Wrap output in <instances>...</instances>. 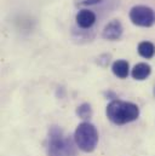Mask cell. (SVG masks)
Instances as JSON below:
<instances>
[{"label":"cell","instance_id":"cell-1","mask_svg":"<svg viewBox=\"0 0 155 156\" xmlns=\"http://www.w3.org/2000/svg\"><path fill=\"white\" fill-rule=\"evenodd\" d=\"M107 116L115 125H125L135 121L139 116V109L136 104L124 101H113L107 107Z\"/></svg>","mask_w":155,"mask_h":156},{"label":"cell","instance_id":"cell-2","mask_svg":"<svg viewBox=\"0 0 155 156\" xmlns=\"http://www.w3.org/2000/svg\"><path fill=\"white\" fill-rule=\"evenodd\" d=\"M74 139L79 149L85 153H91L98 143V132L92 123L82 122L75 129Z\"/></svg>","mask_w":155,"mask_h":156},{"label":"cell","instance_id":"cell-3","mask_svg":"<svg viewBox=\"0 0 155 156\" xmlns=\"http://www.w3.org/2000/svg\"><path fill=\"white\" fill-rule=\"evenodd\" d=\"M74 154L73 145L69 139L63 138L62 131L53 127L50 132L49 155L50 156H70Z\"/></svg>","mask_w":155,"mask_h":156},{"label":"cell","instance_id":"cell-4","mask_svg":"<svg viewBox=\"0 0 155 156\" xmlns=\"http://www.w3.org/2000/svg\"><path fill=\"white\" fill-rule=\"evenodd\" d=\"M130 20L136 26L152 27L155 23V13L148 6L137 5V6H133L130 11Z\"/></svg>","mask_w":155,"mask_h":156},{"label":"cell","instance_id":"cell-5","mask_svg":"<svg viewBox=\"0 0 155 156\" xmlns=\"http://www.w3.org/2000/svg\"><path fill=\"white\" fill-rule=\"evenodd\" d=\"M121 34H122V26L117 20H114L104 27L102 37L107 40H117L121 37Z\"/></svg>","mask_w":155,"mask_h":156},{"label":"cell","instance_id":"cell-6","mask_svg":"<svg viewBox=\"0 0 155 156\" xmlns=\"http://www.w3.org/2000/svg\"><path fill=\"white\" fill-rule=\"evenodd\" d=\"M96 22V15L91 10H80L77 15V23L80 28H91Z\"/></svg>","mask_w":155,"mask_h":156},{"label":"cell","instance_id":"cell-7","mask_svg":"<svg viewBox=\"0 0 155 156\" xmlns=\"http://www.w3.org/2000/svg\"><path fill=\"white\" fill-rule=\"evenodd\" d=\"M150 72H152V68H150L149 64H147V63H138V64H136L133 67L131 75H132L133 79L142 81V80H146L150 75Z\"/></svg>","mask_w":155,"mask_h":156},{"label":"cell","instance_id":"cell-8","mask_svg":"<svg viewBox=\"0 0 155 156\" xmlns=\"http://www.w3.org/2000/svg\"><path fill=\"white\" fill-rule=\"evenodd\" d=\"M112 70L114 73V75L120 79H125L127 78L128 75V70H130V67H128V63L126 61H122V59H119L115 61L112 66Z\"/></svg>","mask_w":155,"mask_h":156},{"label":"cell","instance_id":"cell-9","mask_svg":"<svg viewBox=\"0 0 155 156\" xmlns=\"http://www.w3.org/2000/svg\"><path fill=\"white\" fill-rule=\"evenodd\" d=\"M138 53L144 58H152L155 53V46L149 41H143L138 45Z\"/></svg>","mask_w":155,"mask_h":156},{"label":"cell","instance_id":"cell-10","mask_svg":"<svg viewBox=\"0 0 155 156\" xmlns=\"http://www.w3.org/2000/svg\"><path fill=\"white\" fill-rule=\"evenodd\" d=\"M77 114L81 117V119H88V117L91 116V114H92V110H91L90 104L84 103V104H81L80 107H78Z\"/></svg>","mask_w":155,"mask_h":156}]
</instances>
